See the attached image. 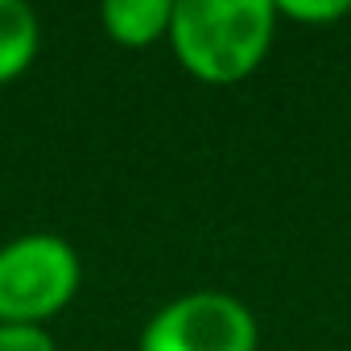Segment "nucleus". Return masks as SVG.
Segmentation results:
<instances>
[{
  "label": "nucleus",
  "mask_w": 351,
  "mask_h": 351,
  "mask_svg": "<svg viewBox=\"0 0 351 351\" xmlns=\"http://www.w3.org/2000/svg\"><path fill=\"white\" fill-rule=\"evenodd\" d=\"M273 0H173L169 46L203 83L248 79L277 34Z\"/></svg>",
  "instance_id": "f257e3e1"
},
{
  "label": "nucleus",
  "mask_w": 351,
  "mask_h": 351,
  "mask_svg": "<svg viewBox=\"0 0 351 351\" xmlns=\"http://www.w3.org/2000/svg\"><path fill=\"white\" fill-rule=\"evenodd\" d=\"M79 252L54 232H25L0 248V322H46L79 289Z\"/></svg>",
  "instance_id": "f03ea898"
},
{
  "label": "nucleus",
  "mask_w": 351,
  "mask_h": 351,
  "mask_svg": "<svg viewBox=\"0 0 351 351\" xmlns=\"http://www.w3.org/2000/svg\"><path fill=\"white\" fill-rule=\"evenodd\" d=\"M252 310L223 289H195L165 302L141 330V351H256Z\"/></svg>",
  "instance_id": "7ed1b4c3"
},
{
  "label": "nucleus",
  "mask_w": 351,
  "mask_h": 351,
  "mask_svg": "<svg viewBox=\"0 0 351 351\" xmlns=\"http://www.w3.org/2000/svg\"><path fill=\"white\" fill-rule=\"evenodd\" d=\"M104 29L120 46H153L157 38H169L173 0H108L104 5Z\"/></svg>",
  "instance_id": "20e7f679"
},
{
  "label": "nucleus",
  "mask_w": 351,
  "mask_h": 351,
  "mask_svg": "<svg viewBox=\"0 0 351 351\" xmlns=\"http://www.w3.org/2000/svg\"><path fill=\"white\" fill-rule=\"evenodd\" d=\"M38 42H42V29L34 9L21 5V0H0V83L29 71Z\"/></svg>",
  "instance_id": "39448f33"
},
{
  "label": "nucleus",
  "mask_w": 351,
  "mask_h": 351,
  "mask_svg": "<svg viewBox=\"0 0 351 351\" xmlns=\"http://www.w3.org/2000/svg\"><path fill=\"white\" fill-rule=\"evenodd\" d=\"M0 351H58V343L38 322H0Z\"/></svg>",
  "instance_id": "423d86ee"
},
{
  "label": "nucleus",
  "mask_w": 351,
  "mask_h": 351,
  "mask_svg": "<svg viewBox=\"0 0 351 351\" xmlns=\"http://www.w3.org/2000/svg\"><path fill=\"white\" fill-rule=\"evenodd\" d=\"M281 17H293V21H314V25H326V21H339L351 13V0H285L277 5Z\"/></svg>",
  "instance_id": "0eeeda50"
}]
</instances>
